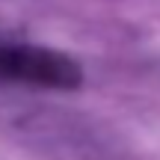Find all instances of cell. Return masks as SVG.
Returning <instances> with one entry per match:
<instances>
[{
  "instance_id": "6da1fadb",
  "label": "cell",
  "mask_w": 160,
  "mask_h": 160,
  "mask_svg": "<svg viewBox=\"0 0 160 160\" xmlns=\"http://www.w3.org/2000/svg\"><path fill=\"white\" fill-rule=\"evenodd\" d=\"M0 80L27 83L42 89H74L83 80V68L74 57L42 45H0Z\"/></svg>"
}]
</instances>
